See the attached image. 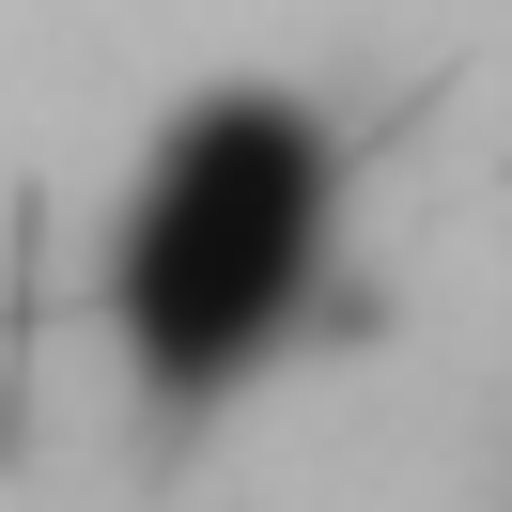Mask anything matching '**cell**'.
Masks as SVG:
<instances>
[{
	"instance_id": "obj_1",
	"label": "cell",
	"mask_w": 512,
	"mask_h": 512,
	"mask_svg": "<svg viewBox=\"0 0 512 512\" xmlns=\"http://www.w3.org/2000/svg\"><path fill=\"white\" fill-rule=\"evenodd\" d=\"M342 264V156L295 109H202L125 218V326L171 388H233L311 326Z\"/></svg>"
}]
</instances>
